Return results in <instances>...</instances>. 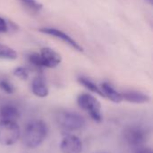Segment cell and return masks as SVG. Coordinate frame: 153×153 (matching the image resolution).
Masks as SVG:
<instances>
[{"instance_id": "7", "label": "cell", "mask_w": 153, "mask_h": 153, "mask_svg": "<svg viewBox=\"0 0 153 153\" xmlns=\"http://www.w3.org/2000/svg\"><path fill=\"white\" fill-rule=\"evenodd\" d=\"M39 31L43 34H47L51 37H54L59 40H62L63 42H65L66 45L70 46L72 48H74L76 51H79V52L83 51V48L75 39H74L70 35H68L67 33L64 32L63 30L59 29L53 28V27H44V28H39Z\"/></svg>"}, {"instance_id": "3", "label": "cell", "mask_w": 153, "mask_h": 153, "mask_svg": "<svg viewBox=\"0 0 153 153\" xmlns=\"http://www.w3.org/2000/svg\"><path fill=\"white\" fill-rule=\"evenodd\" d=\"M77 104L82 109L89 113L93 121L100 123L103 120L100 102L92 95L89 93L80 94L77 97Z\"/></svg>"}, {"instance_id": "15", "label": "cell", "mask_w": 153, "mask_h": 153, "mask_svg": "<svg viewBox=\"0 0 153 153\" xmlns=\"http://www.w3.org/2000/svg\"><path fill=\"white\" fill-rule=\"evenodd\" d=\"M16 58H17V53L13 48L0 43V59L15 60Z\"/></svg>"}, {"instance_id": "4", "label": "cell", "mask_w": 153, "mask_h": 153, "mask_svg": "<svg viewBox=\"0 0 153 153\" xmlns=\"http://www.w3.org/2000/svg\"><path fill=\"white\" fill-rule=\"evenodd\" d=\"M21 137V130L16 122L0 121V144L11 146Z\"/></svg>"}, {"instance_id": "17", "label": "cell", "mask_w": 153, "mask_h": 153, "mask_svg": "<svg viewBox=\"0 0 153 153\" xmlns=\"http://www.w3.org/2000/svg\"><path fill=\"white\" fill-rule=\"evenodd\" d=\"M0 89L7 94H13L14 92L13 85L7 80H0Z\"/></svg>"}, {"instance_id": "13", "label": "cell", "mask_w": 153, "mask_h": 153, "mask_svg": "<svg viewBox=\"0 0 153 153\" xmlns=\"http://www.w3.org/2000/svg\"><path fill=\"white\" fill-rule=\"evenodd\" d=\"M78 82L80 84H82L83 87H85L87 90H89L90 91L93 92V93H96L98 95H100V97H103V93L100 88V86H98L95 82H93L91 80H90L89 78H86V77H83V76H81L78 78Z\"/></svg>"}, {"instance_id": "18", "label": "cell", "mask_w": 153, "mask_h": 153, "mask_svg": "<svg viewBox=\"0 0 153 153\" xmlns=\"http://www.w3.org/2000/svg\"><path fill=\"white\" fill-rule=\"evenodd\" d=\"M8 30H9V26L7 21L0 16V33H5Z\"/></svg>"}, {"instance_id": "1", "label": "cell", "mask_w": 153, "mask_h": 153, "mask_svg": "<svg viewBox=\"0 0 153 153\" xmlns=\"http://www.w3.org/2000/svg\"><path fill=\"white\" fill-rule=\"evenodd\" d=\"M47 134L48 126L43 121H31L24 129L22 134V143L28 149H35L44 142Z\"/></svg>"}, {"instance_id": "9", "label": "cell", "mask_w": 153, "mask_h": 153, "mask_svg": "<svg viewBox=\"0 0 153 153\" xmlns=\"http://www.w3.org/2000/svg\"><path fill=\"white\" fill-rule=\"evenodd\" d=\"M121 94H122L123 100H125L126 101L130 102V103L143 104L151 100V98L149 95L141 91H127Z\"/></svg>"}, {"instance_id": "12", "label": "cell", "mask_w": 153, "mask_h": 153, "mask_svg": "<svg viewBox=\"0 0 153 153\" xmlns=\"http://www.w3.org/2000/svg\"><path fill=\"white\" fill-rule=\"evenodd\" d=\"M31 91L33 94L39 98H46L48 95V88L41 77H35L31 82Z\"/></svg>"}, {"instance_id": "14", "label": "cell", "mask_w": 153, "mask_h": 153, "mask_svg": "<svg viewBox=\"0 0 153 153\" xmlns=\"http://www.w3.org/2000/svg\"><path fill=\"white\" fill-rule=\"evenodd\" d=\"M18 2L26 10H28L29 12H30L32 13H38L43 8L42 4L37 0H18Z\"/></svg>"}, {"instance_id": "5", "label": "cell", "mask_w": 153, "mask_h": 153, "mask_svg": "<svg viewBox=\"0 0 153 153\" xmlns=\"http://www.w3.org/2000/svg\"><path fill=\"white\" fill-rule=\"evenodd\" d=\"M58 125L65 131H77L85 125L84 118L73 112H61L56 117Z\"/></svg>"}, {"instance_id": "16", "label": "cell", "mask_w": 153, "mask_h": 153, "mask_svg": "<svg viewBox=\"0 0 153 153\" xmlns=\"http://www.w3.org/2000/svg\"><path fill=\"white\" fill-rule=\"evenodd\" d=\"M14 76L18 77L21 80H27L29 78V72L23 66H18L13 70Z\"/></svg>"}, {"instance_id": "6", "label": "cell", "mask_w": 153, "mask_h": 153, "mask_svg": "<svg viewBox=\"0 0 153 153\" xmlns=\"http://www.w3.org/2000/svg\"><path fill=\"white\" fill-rule=\"evenodd\" d=\"M148 138L147 131L140 126H133L125 131V140L129 146L140 147Z\"/></svg>"}, {"instance_id": "2", "label": "cell", "mask_w": 153, "mask_h": 153, "mask_svg": "<svg viewBox=\"0 0 153 153\" xmlns=\"http://www.w3.org/2000/svg\"><path fill=\"white\" fill-rule=\"evenodd\" d=\"M28 60L34 66L39 68H55L62 62V57L51 48H42L39 53H31L28 56Z\"/></svg>"}, {"instance_id": "11", "label": "cell", "mask_w": 153, "mask_h": 153, "mask_svg": "<svg viewBox=\"0 0 153 153\" xmlns=\"http://www.w3.org/2000/svg\"><path fill=\"white\" fill-rule=\"evenodd\" d=\"M100 88L103 93L104 98H107L115 103H120L123 100L122 94L120 92H118L111 84H109L108 82H103L100 84Z\"/></svg>"}, {"instance_id": "20", "label": "cell", "mask_w": 153, "mask_h": 153, "mask_svg": "<svg viewBox=\"0 0 153 153\" xmlns=\"http://www.w3.org/2000/svg\"><path fill=\"white\" fill-rule=\"evenodd\" d=\"M148 4H152L153 3V0H145Z\"/></svg>"}, {"instance_id": "10", "label": "cell", "mask_w": 153, "mask_h": 153, "mask_svg": "<svg viewBox=\"0 0 153 153\" xmlns=\"http://www.w3.org/2000/svg\"><path fill=\"white\" fill-rule=\"evenodd\" d=\"M20 117L19 109L12 104H4L0 108V121L15 122Z\"/></svg>"}, {"instance_id": "8", "label": "cell", "mask_w": 153, "mask_h": 153, "mask_svg": "<svg viewBox=\"0 0 153 153\" xmlns=\"http://www.w3.org/2000/svg\"><path fill=\"white\" fill-rule=\"evenodd\" d=\"M60 149L63 153H81L82 143L76 135L66 134L60 143Z\"/></svg>"}, {"instance_id": "19", "label": "cell", "mask_w": 153, "mask_h": 153, "mask_svg": "<svg viewBox=\"0 0 153 153\" xmlns=\"http://www.w3.org/2000/svg\"><path fill=\"white\" fill-rule=\"evenodd\" d=\"M136 153H152V152L150 149H143V150H140L139 152H137Z\"/></svg>"}]
</instances>
